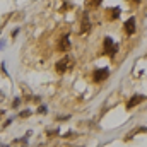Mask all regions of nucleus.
<instances>
[{"label": "nucleus", "mask_w": 147, "mask_h": 147, "mask_svg": "<svg viewBox=\"0 0 147 147\" xmlns=\"http://www.w3.org/2000/svg\"><path fill=\"white\" fill-rule=\"evenodd\" d=\"M38 111H39V113H46V106H45V108L41 106V108H39V110H38Z\"/></svg>", "instance_id": "obj_11"}, {"label": "nucleus", "mask_w": 147, "mask_h": 147, "mask_svg": "<svg viewBox=\"0 0 147 147\" xmlns=\"http://www.w3.org/2000/svg\"><path fill=\"white\" fill-rule=\"evenodd\" d=\"M74 65H75V60H74L72 57H63L62 60L57 62L55 70H57L58 74H65V72H69V70H72Z\"/></svg>", "instance_id": "obj_1"}, {"label": "nucleus", "mask_w": 147, "mask_h": 147, "mask_svg": "<svg viewBox=\"0 0 147 147\" xmlns=\"http://www.w3.org/2000/svg\"><path fill=\"white\" fill-rule=\"evenodd\" d=\"M87 2H89L91 5H99V3H101L103 0H87Z\"/></svg>", "instance_id": "obj_9"}, {"label": "nucleus", "mask_w": 147, "mask_h": 147, "mask_svg": "<svg viewBox=\"0 0 147 147\" xmlns=\"http://www.w3.org/2000/svg\"><path fill=\"white\" fill-rule=\"evenodd\" d=\"M108 75H110V70L108 69H99V70H96V72L92 74V79L96 82H103V80L108 79Z\"/></svg>", "instance_id": "obj_3"}, {"label": "nucleus", "mask_w": 147, "mask_h": 147, "mask_svg": "<svg viewBox=\"0 0 147 147\" xmlns=\"http://www.w3.org/2000/svg\"><path fill=\"white\" fill-rule=\"evenodd\" d=\"M70 46H72V43H70V38L67 36V34L60 38V43H58V50L60 51H69Z\"/></svg>", "instance_id": "obj_4"}, {"label": "nucleus", "mask_w": 147, "mask_h": 147, "mask_svg": "<svg viewBox=\"0 0 147 147\" xmlns=\"http://www.w3.org/2000/svg\"><path fill=\"white\" fill-rule=\"evenodd\" d=\"M144 99H146V98H144L142 94H135V96H132V98H130V101L127 103V108H134L135 105H139V103H142Z\"/></svg>", "instance_id": "obj_6"}, {"label": "nucleus", "mask_w": 147, "mask_h": 147, "mask_svg": "<svg viewBox=\"0 0 147 147\" xmlns=\"http://www.w3.org/2000/svg\"><path fill=\"white\" fill-rule=\"evenodd\" d=\"M113 10H115V12H111V17H113V19H116V17L120 16V9H113Z\"/></svg>", "instance_id": "obj_8"}, {"label": "nucleus", "mask_w": 147, "mask_h": 147, "mask_svg": "<svg viewBox=\"0 0 147 147\" xmlns=\"http://www.w3.org/2000/svg\"><path fill=\"white\" fill-rule=\"evenodd\" d=\"M103 51H105L106 55L113 57V55L118 51V45H116V43H113V39H111L110 36H106V38H105V41H103Z\"/></svg>", "instance_id": "obj_2"}, {"label": "nucleus", "mask_w": 147, "mask_h": 147, "mask_svg": "<svg viewBox=\"0 0 147 147\" xmlns=\"http://www.w3.org/2000/svg\"><path fill=\"white\" fill-rule=\"evenodd\" d=\"M29 115H31V111H21V118H26V116H29Z\"/></svg>", "instance_id": "obj_10"}, {"label": "nucleus", "mask_w": 147, "mask_h": 147, "mask_svg": "<svg viewBox=\"0 0 147 147\" xmlns=\"http://www.w3.org/2000/svg\"><path fill=\"white\" fill-rule=\"evenodd\" d=\"M0 116H3V111H0Z\"/></svg>", "instance_id": "obj_12"}, {"label": "nucleus", "mask_w": 147, "mask_h": 147, "mask_svg": "<svg viewBox=\"0 0 147 147\" xmlns=\"http://www.w3.org/2000/svg\"><path fill=\"white\" fill-rule=\"evenodd\" d=\"M89 29H91V26H89V19H87V16H84V19H82V29H80V34L87 33Z\"/></svg>", "instance_id": "obj_7"}, {"label": "nucleus", "mask_w": 147, "mask_h": 147, "mask_svg": "<svg viewBox=\"0 0 147 147\" xmlns=\"http://www.w3.org/2000/svg\"><path fill=\"white\" fill-rule=\"evenodd\" d=\"M134 2H142V0H134Z\"/></svg>", "instance_id": "obj_13"}, {"label": "nucleus", "mask_w": 147, "mask_h": 147, "mask_svg": "<svg viewBox=\"0 0 147 147\" xmlns=\"http://www.w3.org/2000/svg\"><path fill=\"white\" fill-rule=\"evenodd\" d=\"M123 28H125V33H127V34H134V33H135V29H137V28H135V19H134V17H130V19L125 22V26H123Z\"/></svg>", "instance_id": "obj_5"}]
</instances>
